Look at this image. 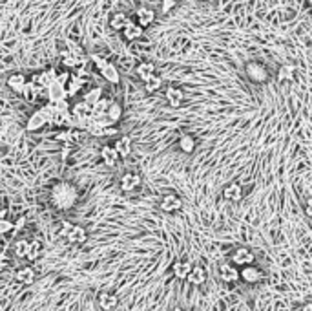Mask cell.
<instances>
[{"label":"cell","mask_w":312,"mask_h":311,"mask_svg":"<svg viewBox=\"0 0 312 311\" xmlns=\"http://www.w3.org/2000/svg\"><path fill=\"white\" fill-rule=\"evenodd\" d=\"M51 204L57 207L58 210H68L71 209L77 200H79V190L75 185H71L69 182H58L51 187Z\"/></svg>","instance_id":"1"},{"label":"cell","mask_w":312,"mask_h":311,"mask_svg":"<svg viewBox=\"0 0 312 311\" xmlns=\"http://www.w3.org/2000/svg\"><path fill=\"white\" fill-rule=\"evenodd\" d=\"M245 76L249 77L256 84H263L269 80V70L265 68V64L258 62V60H250L245 64Z\"/></svg>","instance_id":"2"},{"label":"cell","mask_w":312,"mask_h":311,"mask_svg":"<svg viewBox=\"0 0 312 311\" xmlns=\"http://www.w3.org/2000/svg\"><path fill=\"white\" fill-rule=\"evenodd\" d=\"M141 182L143 180H141V176H139L137 172H126V174H122L119 185H121V188L124 192H133V190H137L141 187Z\"/></svg>","instance_id":"3"},{"label":"cell","mask_w":312,"mask_h":311,"mask_svg":"<svg viewBox=\"0 0 312 311\" xmlns=\"http://www.w3.org/2000/svg\"><path fill=\"white\" fill-rule=\"evenodd\" d=\"M232 264L234 266H250L254 264V252L250 251L249 247H238L232 254Z\"/></svg>","instance_id":"4"},{"label":"cell","mask_w":312,"mask_h":311,"mask_svg":"<svg viewBox=\"0 0 312 311\" xmlns=\"http://www.w3.org/2000/svg\"><path fill=\"white\" fill-rule=\"evenodd\" d=\"M159 207H161V210H164V212H177V210L183 207V202H181V198L177 194H166V196L161 198Z\"/></svg>","instance_id":"5"},{"label":"cell","mask_w":312,"mask_h":311,"mask_svg":"<svg viewBox=\"0 0 312 311\" xmlns=\"http://www.w3.org/2000/svg\"><path fill=\"white\" fill-rule=\"evenodd\" d=\"M86 84V80L82 76H79V74H69V79L68 82L64 84V88H66V94H68V97H73L79 94V90H82Z\"/></svg>","instance_id":"6"},{"label":"cell","mask_w":312,"mask_h":311,"mask_svg":"<svg viewBox=\"0 0 312 311\" xmlns=\"http://www.w3.org/2000/svg\"><path fill=\"white\" fill-rule=\"evenodd\" d=\"M44 90H48V99H49V102H58V101H64V99H68L66 88H64V84H60L58 80H53L51 84H49L48 88H44Z\"/></svg>","instance_id":"7"},{"label":"cell","mask_w":312,"mask_h":311,"mask_svg":"<svg viewBox=\"0 0 312 311\" xmlns=\"http://www.w3.org/2000/svg\"><path fill=\"white\" fill-rule=\"evenodd\" d=\"M113 148H115V152L119 154L121 160H126L128 156L132 154V138H130V136L117 138L115 143H113Z\"/></svg>","instance_id":"8"},{"label":"cell","mask_w":312,"mask_h":311,"mask_svg":"<svg viewBox=\"0 0 312 311\" xmlns=\"http://www.w3.org/2000/svg\"><path fill=\"white\" fill-rule=\"evenodd\" d=\"M66 240L69 244H75V246H80V244H84L88 240V232H86L84 227L80 226H71L69 227V231L66 232Z\"/></svg>","instance_id":"9"},{"label":"cell","mask_w":312,"mask_h":311,"mask_svg":"<svg viewBox=\"0 0 312 311\" xmlns=\"http://www.w3.org/2000/svg\"><path fill=\"white\" fill-rule=\"evenodd\" d=\"M239 276H241V278H243L247 284H258V282L263 278V273H261L258 268H254V266L250 264V266H243V269H241Z\"/></svg>","instance_id":"10"},{"label":"cell","mask_w":312,"mask_h":311,"mask_svg":"<svg viewBox=\"0 0 312 311\" xmlns=\"http://www.w3.org/2000/svg\"><path fill=\"white\" fill-rule=\"evenodd\" d=\"M46 124H48V121L44 118V114L40 112V108H38V110H35V112L29 116V119H27V123H26V128L29 130V132H37V130L44 128Z\"/></svg>","instance_id":"11"},{"label":"cell","mask_w":312,"mask_h":311,"mask_svg":"<svg viewBox=\"0 0 312 311\" xmlns=\"http://www.w3.org/2000/svg\"><path fill=\"white\" fill-rule=\"evenodd\" d=\"M135 16H137V24L141 28H148L150 24L155 20L154 10H150V8H146V6H143V8H137V11H135Z\"/></svg>","instance_id":"12"},{"label":"cell","mask_w":312,"mask_h":311,"mask_svg":"<svg viewBox=\"0 0 312 311\" xmlns=\"http://www.w3.org/2000/svg\"><path fill=\"white\" fill-rule=\"evenodd\" d=\"M166 101H168L170 106H181L183 101H185V92L181 90V88H175V86H168L166 88Z\"/></svg>","instance_id":"13"},{"label":"cell","mask_w":312,"mask_h":311,"mask_svg":"<svg viewBox=\"0 0 312 311\" xmlns=\"http://www.w3.org/2000/svg\"><path fill=\"white\" fill-rule=\"evenodd\" d=\"M55 79H57V72L53 70V68H49V70H44V72H40L38 76L33 77V82H35L38 88L44 90V88H48Z\"/></svg>","instance_id":"14"},{"label":"cell","mask_w":312,"mask_h":311,"mask_svg":"<svg viewBox=\"0 0 312 311\" xmlns=\"http://www.w3.org/2000/svg\"><path fill=\"white\" fill-rule=\"evenodd\" d=\"M223 196H225V200H228V202H239V200L243 198V187L239 185V183H228L227 187H225V190H223Z\"/></svg>","instance_id":"15"},{"label":"cell","mask_w":312,"mask_h":311,"mask_svg":"<svg viewBox=\"0 0 312 311\" xmlns=\"http://www.w3.org/2000/svg\"><path fill=\"white\" fill-rule=\"evenodd\" d=\"M185 280H188L192 286H203L205 282H207V271L201 268V266H192V269H190V273L186 274V278Z\"/></svg>","instance_id":"16"},{"label":"cell","mask_w":312,"mask_h":311,"mask_svg":"<svg viewBox=\"0 0 312 311\" xmlns=\"http://www.w3.org/2000/svg\"><path fill=\"white\" fill-rule=\"evenodd\" d=\"M97 302H99V306H101L104 311H111L117 308L119 298H117V295L110 293V291H102L101 295H99V298H97Z\"/></svg>","instance_id":"17"},{"label":"cell","mask_w":312,"mask_h":311,"mask_svg":"<svg viewBox=\"0 0 312 311\" xmlns=\"http://www.w3.org/2000/svg\"><path fill=\"white\" fill-rule=\"evenodd\" d=\"M101 72V76L104 80H108L110 84H119L121 82V74H119V70H117V66L115 64H111V62H108V64L102 68Z\"/></svg>","instance_id":"18"},{"label":"cell","mask_w":312,"mask_h":311,"mask_svg":"<svg viewBox=\"0 0 312 311\" xmlns=\"http://www.w3.org/2000/svg\"><path fill=\"white\" fill-rule=\"evenodd\" d=\"M121 32H122V37L132 42V40H137V38L141 37V35H143V28L139 26L137 22H132V20H130L126 24V26L122 28Z\"/></svg>","instance_id":"19"},{"label":"cell","mask_w":312,"mask_h":311,"mask_svg":"<svg viewBox=\"0 0 312 311\" xmlns=\"http://www.w3.org/2000/svg\"><path fill=\"white\" fill-rule=\"evenodd\" d=\"M101 160L104 161L106 165L108 166H115L117 163H119V154L115 152V148L113 146H110V145H104V146H101Z\"/></svg>","instance_id":"20"},{"label":"cell","mask_w":312,"mask_h":311,"mask_svg":"<svg viewBox=\"0 0 312 311\" xmlns=\"http://www.w3.org/2000/svg\"><path fill=\"white\" fill-rule=\"evenodd\" d=\"M192 269V264L186 262V260H177V262L172 266V273H174V276L177 280H185L186 274L190 273Z\"/></svg>","instance_id":"21"},{"label":"cell","mask_w":312,"mask_h":311,"mask_svg":"<svg viewBox=\"0 0 312 311\" xmlns=\"http://www.w3.org/2000/svg\"><path fill=\"white\" fill-rule=\"evenodd\" d=\"M15 280L16 282H20V284H33V280H35V269L26 266V268H20L18 271L15 273Z\"/></svg>","instance_id":"22"},{"label":"cell","mask_w":312,"mask_h":311,"mask_svg":"<svg viewBox=\"0 0 312 311\" xmlns=\"http://www.w3.org/2000/svg\"><path fill=\"white\" fill-rule=\"evenodd\" d=\"M196 138L192 134H183L177 141V146L181 148V152H185V154H192V152L196 150Z\"/></svg>","instance_id":"23"},{"label":"cell","mask_w":312,"mask_h":311,"mask_svg":"<svg viewBox=\"0 0 312 311\" xmlns=\"http://www.w3.org/2000/svg\"><path fill=\"white\" fill-rule=\"evenodd\" d=\"M219 274H221V278L225 282H228V284H232V282H236L239 278V271L234 266H230V264H223L221 268H219Z\"/></svg>","instance_id":"24"},{"label":"cell","mask_w":312,"mask_h":311,"mask_svg":"<svg viewBox=\"0 0 312 311\" xmlns=\"http://www.w3.org/2000/svg\"><path fill=\"white\" fill-rule=\"evenodd\" d=\"M26 82H27V77L22 76V74H11V76L7 77V86H9L13 92H18V94H20L22 88L26 86Z\"/></svg>","instance_id":"25"},{"label":"cell","mask_w":312,"mask_h":311,"mask_svg":"<svg viewBox=\"0 0 312 311\" xmlns=\"http://www.w3.org/2000/svg\"><path fill=\"white\" fill-rule=\"evenodd\" d=\"M154 74H155V64L150 62V60H144V62H141V64L137 66V77L143 80V82L148 80Z\"/></svg>","instance_id":"26"},{"label":"cell","mask_w":312,"mask_h":311,"mask_svg":"<svg viewBox=\"0 0 312 311\" xmlns=\"http://www.w3.org/2000/svg\"><path fill=\"white\" fill-rule=\"evenodd\" d=\"M69 112H71L73 118H90L91 106L88 102L80 101V102H77V104H73V106H69Z\"/></svg>","instance_id":"27"},{"label":"cell","mask_w":312,"mask_h":311,"mask_svg":"<svg viewBox=\"0 0 312 311\" xmlns=\"http://www.w3.org/2000/svg\"><path fill=\"white\" fill-rule=\"evenodd\" d=\"M38 90H42V88H38V86L35 84L33 80H27L26 86L22 88L20 94H22V96H24V99H26L27 102H33V101H35V99H37V97H38Z\"/></svg>","instance_id":"28"},{"label":"cell","mask_w":312,"mask_h":311,"mask_svg":"<svg viewBox=\"0 0 312 311\" xmlns=\"http://www.w3.org/2000/svg\"><path fill=\"white\" fill-rule=\"evenodd\" d=\"M128 22H130V18H128V16L124 15V13H113V15L110 16V22H108V24H110L111 30H115V32H121V30L124 26H126Z\"/></svg>","instance_id":"29"},{"label":"cell","mask_w":312,"mask_h":311,"mask_svg":"<svg viewBox=\"0 0 312 311\" xmlns=\"http://www.w3.org/2000/svg\"><path fill=\"white\" fill-rule=\"evenodd\" d=\"M106 116H108L113 123H117V121L122 118V106L117 101H110V104L106 108Z\"/></svg>","instance_id":"30"},{"label":"cell","mask_w":312,"mask_h":311,"mask_svg":"<svg viewBox=\"0 0 312 311\" xmlns=\"http://www.w3.org/2000/svg\"><path fill=\"white\" fill-rule=\"evenodd\" d=\"M57 141H60V143H73L75 140V128H68V126H64L62 130H58V132H55V136H53Z\"/></svg>","instance_id":"31"},{"label":"cell","mask_w":312,"mask_h":311,"mask_svg":"<svg viewBox=\"0 0 312 311\" xmlns=\"http://www.w3.org/2000/svg\"><path fill=\"white\" fill-rule=\"evenodd\" d=\"M40 252H42V244L38 240H31L27 242V254L26 258L27 260H35V258L40 256Z\"/></svg>","instance_id":"32"},{"label":"cell","mask_w":312,"mask_h":311,"mask_svg":"<svg viewBox=\"0 0 312 311\" xmlns=\"http://www.w3.org/2000/svg\"><path fill=\"white\" fill-rule=\"evenodd\" d=\"M60 62H62L64 68H68V70H73L75 66H77V59H75V55L69 52V50H64L62 54H60Z\"/></svg>","instance_id":"33"},{"label":"cell","mask_w":312,"mask_h":311,"mask_svg":"<svg viewBox=\"0 0 312 311\" xmlns=\"http://www.w3.org/2000/svg\"><path fill=\"white\" fill-rule=\"evenodd\" d=\"M110 101L101 97V99H97L93 104H91V116H101V114H106V108H108Z\"/></svg>","instance_id":"34"},{"label":"cell","mask_w":312,"mask_h":311,"mask_svg":"<svg viewBox=\"0 0 312 311\" xmlns=\"http://www.w3.org/2000/svg\"><path fill=\"white\" fill-rule=\"evenodd\" d=\"M292 79H294V68L289 64L280 66V70H278V80L283 82V80H292Z\"/></svg>","instance_id":"35"},{"label":"cell","mask_w":312,"mask_h":311,"mask_svg":"<svg viewBox=\"0 0 312 311\" xmlns=\"http://www.w3.org/2000/svg\"><path fill=\"white\" fill-rule=\"evenodd\" d=\"M102 97V88H99V86H97V88H91V90H88L84 94V99H82V101L84 102H88V104H93V102L97 101V99H101Z\"/></svg>","instance_id":"36"},{"label":"cell","mask_w":312,"mask_h":311,"mask_svg":"<svg viewBox=\"0 0 312 311\" xmlns=\"http://www.w3.org/2000/svg\"><path fill=\"white\" fill-rule=\"evenodd\" d=\"M161 86H163V79L159 76H155V74L150 77L148 80H144V90L146 92H155V90H159Z\"/></svg>","instance_id":"37"},{"label":"cell","mask_w":312,"mask_h":311,"mask_svg":"<svg viewBox=\"0 0 312 311\" xmlns=\"http://www.w3.org/2000/svg\"><path fill=\"white\" fill-rule=\"evenodd\" d=\"M13 251H15V256L26 258V254H27V240H16L15 242V247H13Z\"/></svg>","instance_id":"38"},{"label":"cell","mask_w":312,"mask_h":311,"mask_svg":"<svg viewBox=\"0 0 312 311\" xmlns=\"http://www.w3.org/2000/svg\"><path fill=\"white\" fill-rule=\"evenodd\" d=\"M88 59H90L91 62L95 64V68H97V70H102V68H104V66L108 64V60H106L104 57H101V55H90Z\"/></svg>","instance_id":"39"},{"label":"cell","mask_w":312,"mask_h":311,"mask_svg":"<svg viewBox=\"0 0 312 311\" xmlns=\"http://www.w3.org/2000/svg\"><path fill=\"white\" fill-rule=\"evenodd\" d=\"M40 112L44 114V118H46V121H51V116L53 112H55V102H48V104H44L42 108H40Z\"/></svg>","instance_id":"40"},{"label":"cell","mask_w":312,"mask_h":311,"mask_svg":"<svg viewBox=\"0 0 312 311\" xmlns=\"http://www.w3.org/2000/svg\"><path fill=\"white\" fill-rule=\"evenodd\" d=\"M179 0H161V13H168L175 8Z\"/></svg>","instance_id":"41"},{"label":"cell","mask_w":312,"mask_h":311,"mask_svg":"<svg viewBox=\"0 0 312 311\" xmlns=\"http://www.w3.org/2000/svg\"><path fill=\"white\" fill-rule=\"evenodd\" d=\"M13 231V222H7L5 218H0V234L4 236L5 232Z\"/></svg>","instance_id":"42"},{"label":"cell","mask_w":312,"mask_h":311,"mask_svg":"<svg viewBox=\"0 0 312 311\" xmlns=\"http://www.w3.org/2000/svg\"><path fill=\"white\" fill-rule=\"evenodd\" d=\"M119 134V128L115 124H110V126H104L102 128V138H113V136Z\"/></svg>","instance_id":"43"},{"label":"cell","mask_w":312,"mask_h":311,"mask_svg":"<svg viewBox=\"0 0 312 311\" xmlns=\"http://www.w3.org/2000/svg\"><path fill=\"white\" fill-rule=\"evenodd\" d=\"M24 226H26V216H18L15 224H13V229H22Z\"/></svg>","instance_id":"44"},{"label":"cell","mask_w":312,"mask_h":311,"mask_svg":"<svg viewBox=\"0 0 312 311\" xmlns=\"http://www.w3.org/2000/svg\"><path fill=\"white\" fill-rule=\"evenodd\" d=\"M73 226V224H69V222H64L62 224V227H60V231H58V234L60 236H66V232L69 231V227Z\"/></svg>","instance_id":"45"},{"label":"cell","mask_w":312,"mask_h":311,"mask_svg":"<svg viewBox=\"0 0 312 311\" xmlns=\"http://www.w3.org/2000/svg\"><path fill=\"white\" fill-rule=\"evenodd\" d=\"M305 214L307 216H312V209H311V200L307 202V205H305Z\"/></svg>","instance_id":"46"},{"label":"cell","mask_w":312,"mask_h":311,"mask_svg":"<svg viewBox=\"0 0 312 311\" xmlns=\"http://www.w3.org/2000/svg\"><path fill=\"white\" fill-rule=\"evenodd\" d=\"M303 311H312V306L309 304V302L305 304V306H303Z\"/></svg>","instance_id":"47"},{"label":"cell","mask_w":312,"mask_h":311,"mask_svg":"<svg viewBox=\"0 0 312 311\" xmlns=\"http://www.w3.org/2000/svg\"><path fill=\"white\" fill-rule=\"evenodd\" d=\"M4 269H5V262H0V273H2Z\"/></svg>","instance_id":"48"},{"label":"cell","mask_w":312,"mask_h":311,"mask_svg":"<svg viewBox=\"0 0 312 311\" xmlns=\"http://www.w3.org/2000/svg\"><path fill=\"white\" fill-rule=\"evenodd\" d=\"M174 311H183V310H181V308H175V310Z\"/></svg>","instance_id":"49"},{"label":"cell","mask_w":312,"mask_h":311,"mask_svg":"<svg viewBox=\"0 0 312 311\" xmlns=\"http://www.w3.org/2000/svg\"><path fill=\"white\" fill-rule=\"evenodd\" d=\"M205 2H214V0H205Z\"/></svg>","instance_id":"50"},{"label":"cell","mask_w":312,"mask_h":311,"mask_svg":"<svg viewBox=\"0 0 312 311\" xmlns=\"http://www.w3.org/2000/svg\"><path fill=\"white\" fill-rule=\"evenodd\" d=\"M307 2H311V0H307Z\"/></svg>","instance_id":"51"}]
</instances>
